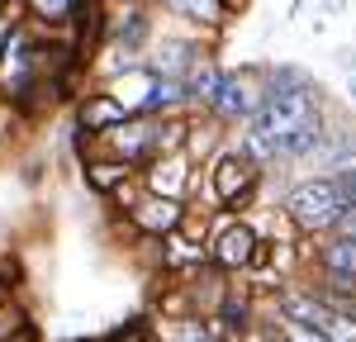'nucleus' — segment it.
<instances>
[{"instance_id": "4468645a", "label": "nucleus", "mask_w": 356, "mask_h": 342, "mask_svg": "<svg viewBox=\"0 0 356 342\" xmlns=\"http://www.w3.org/2000/svg\"><path fill=\"white\" fill-rule=\"evenodd\" d=\"M157 5H166L171 15H181V19H191V24H219L223 19L219 0H157Z\"/></svg>"}, {"instance_id": "6e6552de", "label": "nucleus", "mask_w": 356, "mask_h": 342, "mask_svg": "<svg viewBox=\"0 0 356 342\" xmlns=\"http://www.w3.org/2000/svg\"><path fill=\"white\" fill-rule=\"evenodd\" d=\"M147 33H152V19H147V10L143 5H124L114 19H105V38H110L114 48H124V53H134L147 43Z\"/></svg>"}, {"instance_id": "aec40b11", "label": "nucleus", "mask_w": 356, "mask_h": 342, "mask_svg": "<svg viewBox=\"0 0 356 342\" xmlns=\"http://www.w3.org/2000/svg\"><path fill=\"white\" fill-rule=\"evenodd\" d=\"M247 5H252V0H219V10H223V19H228V15H243Z\"/></svg>"}, {"instance_id": "f3484780", "label": "nucleus", "mask_w": 356, "mask_h": 342, "mask_svg": "<svg viewBox=\"0 0 356 342\" xmlns=\"http://www.w3.org/2000/svg\"><path fill=\"white\" fill-rule=\"evenodd\" d=\"M280 333H285L290 342H328V333H323V328H309V323H285V318H280Z\"/></svg>"}, {"instance_id": "dca6fc26", "label": "nucleus", "mask_w": 356, "mask_h": 342, "mask_svg": "<svg viewBox=\"0 0 356 342\" xmlns=\"http://www.w3.org/2000/svg\"><path fill=\"white\" fill-rule=\"evenodd\" d=\"M323 333H328V342H356V318L342 309L328 314V323H323Z\"/></svg>"}, {"instance_id": "0eeeda50", "label": "nucleus", "mask_w": 356, "mask_h": 342, "mask_svg": "<svg viewBox=\"0 0 356 342\" xmlns=\"http://www.w3.org/2000/svg\"><path fill=\"white\" fill-rule=\"evenodd\" d=\"M191 157L186 152H166V157H152L147 171H143V186H147V195H166V200H181L186 190V181H191Z\"/></svg>"}, {"instance_id": "f03ea898", "label": "nucleus", "mask_w": 356, "mask_h": 342, "mask_svg": "<svg viewBox=\"0 0 356 342\" xmlns=\"http://www.w3.org/2000/svg\"><path fill=\"white\" fill-rule=\"evenodd\" d=\"M275 252L261 243V233L247 224V219H233V214H223L214 238H209V261L219 271H247V266H261Z\"/></svg>"}, {"instance_id": "4be33fe9", "label": "nucleus", "mask_w": 356, "mask_h": 342, "mask_svg": "<svg viewBox=\"0 0 356 342\" xmlns=\"http://www.w3.org/2000/svg\"><path fill=\"white\" fill-rule=\"evenodd\" d=\"M347 100L356 105V76H347Z\"/></svg>"}, {"instance_id": "9b49d317", "label": "nucleus", "mask_w": 356, "mask_h": 342, "mask_svg": "<svg viewBox=\"0 0 356 342\" xmlns=\"http://www.w3.org/2000/svg\"><path fill=\"white\" fill-rule=\"evenodd\" d=\"M24 10L48 28H72V24H81L86 0H24Z\"/></svg>"}, {"instance_id": "a878e982", "label": "nucleus", "mask_w": 356, "mask_h": 342, "mask_svg": "<svg viewBox=\"0 0 356 342\" xmlns=\"http://www.w3.org/2000/svg\"><path fill=\"white\" fill-rule=\"evenodd\" d=\"M152 338H157V333H152Z\"/></svg>"}, {"instance_id": "b1692460", "label": "nucleus", "mask_w": 356, "mask_h": 342, "mask_svg": "<svg viewBox=\"0 0 356 342\" xmlns=\"http://www.w3.org/2000/svg\"><path fill=\"white\" fill-rule=\"evenodd\" d=\"M342 314H352V318H356V300H352V304H347V309H342Z\"/></svg>"}, {"instance_id": "f8f14e48", "label": "nucleus", "mask_w": 356, "mask_h": 342, "mask_svg": "<svg viewBox=\"0 0 356 342\" xmlns=\"http://www.w3.org/2000/svg\"><path fill=\"white\" fill-rule=\"evenodd\" d=\"M223 76H228V72H223L219 62H214V57H204V62L195 67L191 76H186V90H191V105H204V110H209V105L219 100V86H223Z\"/></svg>"}, {"instance_id": "a211bd4d", "label": "nucleus", "mask_w": 356, "mask_h": 342, "mask_svg": "<svg viewBox=\"0 0 356 342\" xmlns=\"http://www.w3.org/2000/svg\"><path fill=\"white\" fill-rule=\"evenodd\" d=\"M15 28H19V19H15V0H0V53H5V43H10Z\"/></svg>"}, {"instance_id": "9d476101", "label": "nucleus", "mask_w": 356, "mask_h": 342, "mask_svg": "<svg viewBox=\"0 0 356 342\" xmlns=\"http://www.w3.org/2000/svg\"><path fill=\"white\" fill-rule=\"evenodd\" d=\"M129 119V110L114 100V95H90L81 105V114H76V124H81V133L90 129V133H105V129H114V124H124Z\"/></svg>"}, {"instance_id": "7ed1b4c3", "label": "nucleus", "mask_w": 356, "mask_h": 342, "mask_svg": "<svg viewBox=\"0 0 356 342\" xmlns=\"http://www.w3.org/2000/svg\"><path fill=\"white\" fill-rule=\"evenodd\" d=\"M266 86H271V67H261V62H252L243 72H228L219 86V100L209 105V114L223 119V124H247L252 114L261 110Z\"/></svg>"}, {"instance_id": "ddd939ff", "label": "nucleus", "mask_w": 356, "mask_h": 342, "mask_svg": "<svg viewBox=\"0 0 356 342\" xmlns=\"http://www.w3.org/2000/svg\"><path fill=\"white\" fill-rule=\"evenodd\" d=\"M138 167H129V162H114V157H95V162H86V186L90 190H100V195H114L129 176H134Z\"/></svg>"}, {"instance_id": "393cba45", "label": "nucleus", "mask_w": 356, "mask_h": 342, "mask_svg": "<svg viewBox=\"0 0 356 342\" xmlns=\"http://www.w3.org/2000/svg\"><path fill=\"white\" fill-rule=\"evenodd\" d=\"M275 342H290V338H285V333H275Z\"/></svg>"}, {"instance_id": "f257e3e1", "label": "nucleus", "mask_w": 356, "mask_h": 342, "mask_svg": "<svg viewBox=\"0 0 356 342\" xmlns=\"http://www.w3.org/2000/svg\"><path fill=\"white\" fill-rule=\"evenodd\" d=\"M280 214L300 228V233L323 238V233H332L337 219L347 214V200H342V190H337L332 171L328 176H304V181H295V186L280 195Z\"/></svg>"}, {"instance_id": "5701e85b", "label": "nucleus", "mask_w": 356, "mask_h": 342, "mask_svg": "<svg viewBox=\"0 0 356 342\" xmlns=\"http://www.w3.org/2000/svg\"><path fill=\"white\" fill-rule=\"evenodd\" d=\"M328 10H332V15H342V10H347V0H328Z\"/></svg>"}, {"instance_id": "423d86ee", "label": "nucleus", "mask_w": 356, "mask_h": 342, "mask_svg": "<svg viewBox=\"0 0 356 342\" xmlns=\"http://www.w3.org/2000/svg\"><path fill=\"white\" fill-rule=\"evenodd\" d=\"M275 309L285 323H309V328H323L328 323V300L314 290V285H280L275 290Z\"/></svg>"}, {"instance_id": "6ab92c4d", "label": "nucleus", "mask_w": 356, "mask_h": 342, "mask_svg": "<svg viewBox=\"0 0 356 342\" xmlns=\"http://www.w3.org/2000/svg\"><path fill=\"white\" fill-rule=\"evenodd\" d=\"M332 67L347 72V76H356V43H342V48L332 53Z\"/></svg>"}, {"instance_id": "39448f33", "label": "nucleus", "mask_w": 356, "mask_h": 342, "mask_svg": "<svg viewBox=\"0 0 356 342\" xmlns=\"http://www.w3.org/2000/svg\"><path fill=\"white\" fill-rule=\"evenodd\" d=\"M186 204L181 200H166V195H143L129 209V219H134V228H143L147 238H171V233H181V224H186Z\"/></svg>"}, {"instance_id": "2eb2a0df", "label": "nucleus", "mask_w": 356, "mask_h": 342, "mask_svg": "<svg viewBox=\"0 0 356 342\" xmlns=\"http://www.w3.org/2000/svg\"><path fill=\"white\" fill-rule=\"evenodd\" d=\"M219 124H214V119H209V124H195L191 133H186V147H191V157H204V152H214V147H219Z\"/></svg>"}, {"instance_id": "412c9836", "label": "nucleus", "mask_w": 356, "mask_h": 342, "mask_svg": "<svg viewBox=\"0 0 356 342\" xmlns=\"http://www.w3.org/2000/svg\"><path fill=\"white\" fill-rule=\"evenodd\" d=\"M5 342H33V328L24 323V328H19V338H5Z\"/></svg>"}, {"instance_id": "20e7f679", "label": "nucleus", "mask_w": 356, "mask_h": 342, "mask_svg": "<svg viewBox=\"0 0 356 342\" xmlns=\"http://www.w3.org/2000/svg\"><path fill=\"white\" fill-rule=\"evenodd\" d=\"M257 181H261V162L238 147V152H223L219 162L209 167V190H214V204L219 209H233V204H247L252 190H257Z\"/></svg>"}, {"instance_id": "1a4fd4ad", "label": "nucleus", "mask_w": 356, "mask_h": 342, "mask_svg": "<svg viewBox=\"0 0 356 342\" xmlns=\"http://www.w3.org/2000/svg\"><path fill=\"white\" fill-rule=\"evenodd\" d=\"M314 271H337V276H356V238H342V233H323L318 247L309 252Z\"/></svg>"}]
</instances>
